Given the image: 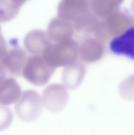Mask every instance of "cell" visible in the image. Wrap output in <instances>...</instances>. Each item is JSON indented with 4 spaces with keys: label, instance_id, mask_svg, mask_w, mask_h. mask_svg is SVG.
Here are the masks:
<instances>
[{
    "label": "cell",
    "instance_id": "cell-3",
    "mask_svg": "<svg viewBox=\"0 0 134 135\" xmlns=\"http://www.w3.org/2000/svg\"><path fill=\"white\" fill-rule=\"evenodd\" d=\"M56 69L45 60L42 55H32L28 58L22 74L30 83L42 86L49 81Z\"/></svg>",
    "mask_w": 134,
    "mask_h": 135
},
{
    "label": "cell",
    "instance_id": "cell-5",
    "mask_svg": "<svg viewBox=\"0 0 134 135\" xmlns=\"http://www.w3.org/2000/svg\"><path fill=\"white\" fill-rule=\"evenodd\" d=\"M42 98L45 108L51 112L57 113L62 111L66 107L69 94L64 85L53 83L45 89Z\"/></svg>",
    "mask_w": 134,
    "mask_h": 135
},
{
    "label": "cell",
    "instance_id": "cell-1",
    "mask_svg": "<svg viewBox=\"0 0 134 135\" xmlns=\"http://www.w3.org/2000/svg\"><path fill=\"white\" fill-rule=\"evenodd\" d=\"M79 52L78 43L72 38L51 42L42 56L50 65L56 68L66 66L76 62Z\"/></svg>",
    "mask_w": 134,
    "mask_h": 135
},
{
    "label": "cell",
    "instance_id": "cell-9",
    "mask_svg": "<svg viewBox=\"0 0 134 135\" xmlns=\"http://www.w3.org/2000/svg\"><path fill=\"white\" fill-rule=\"evenodd\" d=\"M85 73L83 65L78 62L65 66L62 71L61 79L65 87L69 89L77 88L82 82Z\"/></svg>",
    "mask_w": 134,
    "mask_h": 135
},
{
    "label": "cell",
    "instance_id": "cell-4",
    "mask_svg": "<svg viewBox=\"0 0 134 135\" xmlns=\"http://www.w3.org/2000/svg\"><path fill=\"white\" fill-rule=\"evenodd\" d=\"M2 44L3 46H1L3 48H1V75H4L6 71L14 75L22 74L28 58L26 51L19 47L7 50L4 42Z\"/></svg>",
    "mask_w": 134,
    "mask_h": 135
},
{
    "label": "cell",
    "instance_id": "cell-8",
    "mask_svg": "<svg viewBox=\"0 0 134 135\" xmlns=\"http://www.w3.org/2000/svg\"><path fill=\"white\" fill-rule=\"evenodd\" d=\"M51 42L47 34L39 30L30 32L24 40L25 49L32 55H42Z\"/></svg>",
    "mask_w": 134,
    "mask_h": 135
},
{
    "label": "cell",
    "instance_id": "cell-10",
    "mask_svg": "<svg viewBox=\"0 0 134 135\" xmlns=\"http://www.w3.org/2000/svg\"><path fill=\"white\" fill-rule=\"evenodd\" d=\"M47 35L52 42L72 38L74 31L71 25L62 21H54L49 25Z\"/></svg>",
    "mask_w": 134,
    "mask_h": 135
},
{
    "label": "cell",
    "instance_id": "cell-7",
    "mask_svg": "<svg viewBox=\"0 0 134 135\" xmlns=\"http://www.w3.org/2000/svg\"><path fill=\"white\" fill-rule=\"evenodd\" d=\"M22 94L20 86L14 78L1 76L0 103L1 105H9L17 102Z\"/></svg>",
    "mask_w": 134,
    "mask_h": 135
},
{
    "label": "cell",
    "instance_id": "cell-2",
    "mask_svg": "<svg viewBox=\"0 0 134 135\" xmlns=\"http://www.w3.org/2000/svg\"><path fill=\"white\" fill-rule=\"evenodd\" d=\"M42 98L35 90H28L22 93L15 106V112L20 120L31 123L37 120L42 110Z\"/></svg>",
    "mask_w": 134,
    "mask_h": 135
},
{
    "label": "cell",
    "instance_id": "cell-6",
    "mask_svg": "<svg viewBox=\"0 0 134 135\" xmlns=\"http://www.w3.org/2000/svg\"><path fill=\"white\" fill-rule=\"evenodd\" d=\"M109 48L114 54L125 56L134 61V27L112 39Z\"/></svg>",
    "mask_w": 134,
    "mask_h": 135
}]
</instances>
